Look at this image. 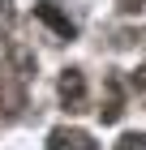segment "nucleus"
<instances>
[{"label":"nucleus","instance_id":"obj_1","mask_svg":"<svg viewBox=\"0 0 146 150\" xmlns=\"http://www.w3.org/2000/svg\"><path fill=\"white\" fill-rule=\"evenodd\" d=\"M60 90V103H65V112H82L86 107V81H82V69H65L56 81Z\"/></svg>","mask_w":146,"mask_h":150},{"label":"nucleus","instance_id":"obj_7","mask_svg":"<svg viewBox=\"0 0 146 150\" xmlns=\"http://www.w3.org/2000/svg\"><path fill=\"white\" fill-rule=\"evenodd\" d=\"M120 4H125V9H137V4H146V0H120Z\"/></svg>","mask_w":146,"mask_h":150},{"label":"nucleus","instance_id":"obj_5","mask_svg":"<svg viewBox=\"0 0 146 150\" xmlns=\"http://www.w3.org/2000/svg\"><path fill=\"white\" fill-rule=\"evenodd\" d=\"M116 150H146V133H125L116 142Z\"/></svg>","mask_w":146,"mask_h":150},{"label":"nucleus","instance_id":"obj_2","mask_svg":"<svg viewBox=\"0 0 146 150\" xmlns=\"http://www.w3.org/2000/svg\"><path fill=\"white\" fill-rule=\"evenodd\" d=\"M47 150H99V146H95V137H90L86 129H69V125H60V129H52V133H47Z\"/></svg>","mask_w":146,"mask_h":150},{"label":"nucleus","instance_id":"obj_4","mask_svg":"<svg viewBox=\"0 0 146 150\" xmlns=\"http://www.w3.org/2000/svg\"><path fill=\"white\" fill-rule=\"evenodd\" d=\"M103 86H108V99H103V107H99V120H103V125H116V120H120V112H125V99H120V77L112 73Z\"/></svg>","mask_w":146,"mask_h":150},{"label":"nucleus","instance_id":"obj_6","mask_svg":"<svg viewBox=\"0 0 146 150\" xmlns=\"http://www.w3.org/2000/svg\"><path fill=\"white\" fill-rule=\"evenodd\" d=\"M133 90L146 99V64H137V69H133Z\"/></svg>","mask_w":146,"mask_h":150},{"label":"nucleus","instance_id":"obj_3","mask_svg":"<svg viewBox=\"0 0 146 150\" xmlns=\"http://www.w3.org/2000/svg\"><path fill=\"white\" fill-rule=\"evenodd\" d=\"M34 17H39V22H47V26H52V30H56L60 39H73V35H78L73 17L56 9V0H39V4H34Z\"/></svg>","mask_w":146,"mask_h":150}]
</instances>
